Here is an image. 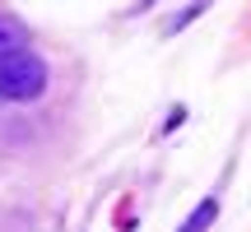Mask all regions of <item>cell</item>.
Segmentation results:
<instances>
[{
    "label": "cell",
    "instance_id": "2",
    "mask_svg": "<svg viewBox=\"0 0 251 232\" xmlns=\"http://www.w3.org/2000/svg\"><path fill=\"white\" fill-rule=\"evenodd\" d=\"M214 218H219V200H205V205L191 209V218H186L177 232H209V223H214Z\"/></svg>",
    "mask_w": 251,
    "mask_h": 232
},
{
    "label": "cell",
    "instance_id": "3",
    "mask_svg": "<svg viewBox=\"0 0 251 232\" xmlns=\"http://www.w3.org/2000/svg\"><path fill=\"white\" fill-rule=\"evenodd\" d=\"M19 37H24V28H19L14 19H0V51H5V46H19Z\"/></svg>",
    "mask_w": 251,
    "mask_h": 232
},
{
    "label": "cell",
    "instance_id": "1",
    "mask_svg": "<svg viewBox=\"0 0 251 232\" xmlns=\"http://www.w3.org/2000/svg\"><path fill=\"white\" fill-rule=\"evenodd\" d=\"M42 89H47L42 56L24 51V46H5L0 51V98L5 102H33Z\"/></svg>",
    "mask_w": 251,
    "mask_h": 232
}]
</instances>
